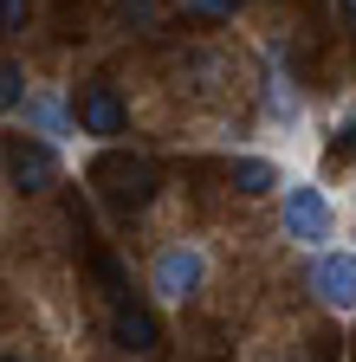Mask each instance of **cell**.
I'll return each mask as SVG.
<instances>
[{"label": "cell", "instance_id": "8fae6325", "mask_svg": "<svg viewBox=\"0 0 356 362\" xmlns=\"http://www.w3.org/2000/svg\"><path fill=\"white\" fill-rule=\"evenodd\" d=\"M331 156H356V110L343 117V129H337V143H331Z\"/></svg>", "mask_w": 356, "mask_h": 362}, {"label": "cell", "instance_id": "7c38bea8", "mask_svg": "<svg viewBox=\"0 0 356 362\" xmlns=\"http://www.w3.org/2000/svg\"><path fill=\"white\" fill-rule=\"evenodd\" d=\"M123 13H130V20H137V26H149V20L162 13V0H123Z\"/></svg>", "mask_w": 356, "mask_h": 362}, {"label": "cell", "instance_id": "2e32d148", "mask_svg": "<svg viewBox=\"0 0 356 362\" xmlns=\"http://www.w3.org/2000/svg\"><path fill=\"white\" fill-rule=\"evenodd\" d=\"M0 362H7V356H0Z\"/></svg>", "mask_w": 356, "mask_h": 362}, {"label": "cell", "instance_id": "30bf717a", "mask_svg": "<svg viewBox=\"0 0 356 362\" xmlns=\"http://www.w3.org/2000/svg\"><path fill=\"white\" fill-rule=\"evenodd\" d=\"M26 123H39L46 136H65V110L52 98H26Z\"/></svg>", "mask_w": 356, "mask_h": 362}, {"label": "cell", "instance_id": "3957f363", "mask_svg": "<svg viewBox=\"0 0 356 362\" xmlns=\"http://www.w3.org/2000/svg\"><path fill=\"white\" fill-rule=\"evenodd\" d=\"M110 343L117 349H130V356H149L156 343H162V324H156V310L149 304H137V298H117V310H110Z\"/></svg>", "mask_w": 356, "mask_h": 362}, {"label": "cell", "instance_id": "9c48e42d", "mask_svg": "<svg viewBox=\"0 0 356 362\" xmlns=\"http://www.w3.org/2000/svg\"><path fill=\"white\" fill-rule=\"evenodd\" d=\"M26 104V71L13 59H0V110H20Z\"/></svg>", "mask_w": 356, "mask_h": 362}, {"label": "cell", "instance_id": "5b68a950", "mask_svg": "<svg viewBox=\"0 0 356 362\" xmlns=\"http://www.w3.org/2000/svg\"><path fill=\"white\" fill-rule=\"evenodd\" d=\"M311 291H318L331 310H350L356 304V252H318V265H311Z\"/></svg>", "mask_w": 356, "mask_h": 362}, {"label": "cell", "instance_id": "8992f818", "mask_svg": "<svg viewBox=\"0 0 356 362\" xmlns=\"http://www.w3.org/2000/svg\"><path fill=\"white\" fill-rule=\"evenodd\" d=\"M201 279H207V265H201L195 246H168V252L156 259V291L175 298V304H182L188 291H201Z\"/></svg>", "mask_w": 356, "mask_h": 362}, {"label": "cell", "instance_id": "ba28073f", "mask_svg": "<svg viewBox=\"0 0 356 362\" xmlns=\"http://www.w3.org/2000/svg\"><path fill=\"white\" fill-rule=\"evenodd\" d=\"M234 188H240V194H272V188H279V168L259 162V156H240V162H234Z\"/></svg>", "mask_w": 356, "mask_h": 362}, {"label": "cell", "instance_id": "52a82bcc", "mask_svg": "<svg viewBox=\"0 0 356 362\" xmlns=\"http://www.w3.org/2000/svg\"><path fill=\"white\" fill-rule=\"evenodd\" d=\"M285 233L292 240H331V201L318 188H285Z\"/></svg>", "mask_w": 356, "mask_h": 362}, {"label": "cell", "instance_id": "277c9868", "mask_svg": "<svg viewBox=\"0 0 356 362\" xmlns=\"http://www.w3.org/2000/svg\"><path fill=\"white\" fill-rule=\"evenodd\" d=\"M123 123H130V110L117 98V84H84L78 90V129L84 136H123Z\"/></svg>", "mask_w": 356, "mask_h": 362}, {"label": "cell", "instance_id": "9a60e30c", "mask_svg": "<svg viewBox=\"0 0 356 362\" xmlns=\"http://www.w3.org/2000/svg\"><path fill=\"white\" fill-rule=\"evenodd\" d=\"M343 20H350V26H356V0H343Z\"/></svg>", "mask_w": 356, "mask_h": 362}, {"label": "cell", "instance_id": "7a4b0ae2", "mask_svg": "<svg viewBox=\"0 0 356 362\" xmlns=\"http://www.w3.org/2000/svg\"><path fill=\"white\" fill-rule=\"evenodd\" d=\"M7 175H13L20 194L52 188V181H59V156H52V143H46V136H20V143L7 149Z\"/></svg>", "mask_w": 356, "mask_h": 362}, {"label": "cell", "instance_id": "4fadbf2b", "mask_svg": "<svg viewBox=\"0 0 356 362\" xmlns=\"http://www.w3.org/2000/svg\"><path fill=\"white\" fill-rule=\"evenodd\" d=\"M26 20V0H0V26H20Z\"/></svg>", "mask_w": 356, "mask_h": 362}, {"label": "cell", "instance_id": "6da1fadb", "mask_svg": "<svg viewBox=\"0 0 356 362\" xmlns=\"http://www.w3.org/2000/svg\"><path fill=\"white\" fill-rule=\"evenodd\" d=\"M91 188L104 194L110 214H143L156 201V162L137 156V149H104L91 162Z\"/></svg>", "mask_w": 356, "mask_h": 362}, {"label": "cell", "instance_id": "5bb4252c", "mask_svg": "<svg viewBox=\"0 0 356 362\" xmlns=\"http://www.w3.org/2000/svg\"><path fill=\"white\" fill-rule=\"evenodd\" d=\"M188 7H195V13H234L240 0H188Z\"/></svg>", "mask_w": 356, "mask_h": 362}]
</instances>
